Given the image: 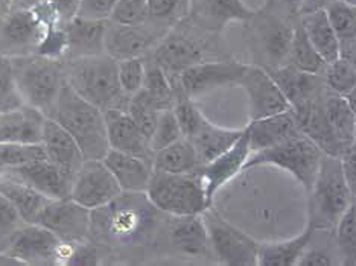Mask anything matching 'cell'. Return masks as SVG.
Segmentation results:
<instances>
[{
    "label": "cell",
    "mask_w": 356,
    "mask_h": 266,
    "mask_svg": "<svg viewBox=\"0 0 356 266\" xmlns=\"http://www.w3.org/2000/svg\"><path fill=\"white\" fill-rule=\"evenodd\" d=\"M250 154H252V151H250L248 134L244 128V133L233 147L198 169L197 174L206 190V197L210 204L213 203L215 195L225 184L232 181L239 172L244 171Z\"/></svg>",
    "instance_id": "ac0fdd59"
},
{
    "label": "cell",
    "mask_w": 356,
    "mask_h": 266,
    "mask_svg": "<svg viewBox=\"0 0 356 266\" xmlns=\"http://www.w3.org/2000/svg\"><path fill=\"white\" fill-rule=\"evenodd\" d=\"M66 83L81 98L102 111L127 110L131 98L120 85L118 60L107 53L66 61Z\"/></svg>",
    "instance_id": "277c9868"
},
{
    "label": "cell",
    "mask_w": 356,
    "mask_h": 266,
    "mask_svg": "<svg viewBox=\"0 0 356 266\" xmlns=\"http://www.w3.org/2000/svg\"><path fill=\"white\" fill-rule=\"evenodd\" d=\"M216 37V34L200 29L184 19L166 32L147 58L157 63L177 88L178 78L183 70L193 64L207 61V55L215 49Z\"/></svg>",
    "instance_id": "8992f818"
},
{
    "label": "cell",
    "mask_w": 356,
    "mask_h": 266,
    "mask_svg": "<svg viewBox=\"0 0 356 266\" xmlns=\"http://www.w3.org/2000/svg\"><path fill=\"white\" fill-rule=\"evenodd\" d=\"M341 2H344V3H349V5H353V6H356V0H341Z\"/></svg>",
    "instance_id": "6125c7cd"
},
{
    "label": "cell",
    "mask_w": 356,
    "mask_h": 266,
    "mask_svg": "<svg viewBox=\"0 0 356 266\" xmlns=\"http://www.w3.org/2000/svg\"><path fill=\"white\" fill-rule=\"evenodd\" d=\"M46 115L28 103L0 113V142L40 143Z\"/></svg>",
    "instance_id": "d4e9b609"
},
{
    "label": "cell",
    "mask_w": 356,
    "mask_h": 266,
    "mask_svg": "<svg viewBox=\"0 0 356 266\" xmlns=\"http://www.w3.org/2000/svg\"><path fill=\"white\" fill-rule=\"evenodd\" d=\"M78 142L86 160H102L110 151L104 111L81 98L64 83L58 96L44 111Z\"/></svg>",
    "instance_id": "7a4b0ae2"
},
{
    "label": "cell",
    "mask_w": 356,
    "mask_h": 266,
    "mask_svg": "<svg viewBox=\"0 0 356 266\" xmlns=\"http://www.w3.org/2000/svg\"><path fill=\"white\" fill-rule=\"evenodd\" d=\"M49 3L52 5L56 15H58V20L63 26L79 15L81 0H49Z\"/></svg>",
    "instance_id": "816d5d0a"
},
{
    "label": "cell",
    "mask_w": 356,
    "mask_h": 266,
    "mask_svg": "<svg viewBox=\"0 0 356 266\" xmlns=\"http://www.w3.org/2000/svg\"><path fill=\"white\" fill-rule=\"evenodd\" d=\"M250 142V151L257 152L271 148L294 134L300 133L293 108L264 119L250 120L245 126Z\"/></svg>",
    "instance_id": "4316f807"
},
{
    "label": "cell",
    "mask_w": 356,
    "mask_h": 266,
    "mask_svg": "<svg viewBox=\"0 0 356 266\" xmlns=\"http://www.w3.org/2000/svg\"><path fill=\"white\" fill-rule=\"evenodd\" d=\"M157 213L145 192H122L107 206L92 210L90 240L111 254L120 247L140 244L154 233Z\"/></svg>",
    "instance_id": "6da1fadb"
},
{
    "label": "cell",
    "mask_w": 356,
    "mask_h": 266,
    "mask_svg": "<svg viewBox=\"0 0 356 266\" xmlns=\"http://www.w3.org/2000/svg\"><path fill=\"white\" fill-rule=\"evenodd\" d=\"M337 245L344 265H356V203L350 204L335 227Z\"/></svg>",
    "instance_id": "60d3db41"
},
{
    "label": "cell",
    "mask_w": 356,
    "mask_h": 266,
    "mask_svg": "<svg viewBox=\"0 0 356 266\" xmlns=\"http://www.w3.org/2000/svg\"><path fill=\"white\" fill-rule=\"evenodd\" d=\"M183 139V133L180 124L175 117V113L172 108L163 110L160 113L157 125L154 128V131L149 137V143H151V149L154 152H157L160 149H163L169 144H172Z\"/></svg>",
    "instance_id": "ee69618b"
},
{
    "label": "cell",
    "mask_w": 356,
    "mask_h": 266,
    "mask_svg": "<svg viewBox=\"0 0 356 266\" xmlns=\"http://www.w3.org/2000/svg\"><path fill=\"white\" fill-rule=\"evenodd\" d=\"M102 161L119 183L122 192H147L154 172L152 161L110 149Z\"/></svg>",
    "instance_id": "484cf974"
},
{
    "label": "cell",
    "mask_w": 356,
    "mask_h": 266,
    "mask_svg": "<svg viewBox=\"0 0 356 266\" xmlns=\"http://www.w3.org/2000/svg\"><path fill=\"white\" fill-rule=\"evenodd\" d=\"M268 72L291 103V108L302 106L303 102L311 99L312 96L320 93L326 87L323 75L306 74V72L293 67L291 64Z\"/></svg>",
    "instance_id": "f1b7e54d"
},
{
    "label": "cell",
    "mask_w": 356,
    "mask_h": 266,
    "mask_svg": "<svg viewBox=\"0 0 356 266\" xmlns=\"http://www.w3.org/2000/svg\"><path fill=\"white\" fill-rule=\"evenodd\" d=\"M10 58L23 101L44 113L66 83V61L38 53Z\"/></svg>",
    "instance_id": "52a82bcc"
},
{
    "label": "cell",
    "mask_w": 356,
    "mask_h": 266,
    "mask_svg": "<svg viewBox=\"0 0 356 266\" xmlns=\"http://www.w3.org/2000/svg\"><path fill=\"white\" fill-rule=\"evenodd\" d=\"M118 70H119V81L122 85V90L128 94L133 96L143 88L145 81V72H147V63H145V56L140 58H128L118 61Z\"/></svg>",
    "instance_id": "f6af8a7d"
},
{
    "label": "cell",
    "mask_w": 356,
    "mask_h": 266,
    "mask_svg": "<svg viewBox=\"0 0 356 266\" xmlns=\"http://www.w3.org/2000/svg\"><path fill=\"white\" fill-rule=\"evenodd\" d=\"M145 193L151 204L168 216L201 215L212 206L197 172L169 174L154 171Z\"/></svg>",
    "instance_id": "ba28073f"
},
{
    "label": "cell",
    "mask_w": 356,
    "mask_h": 266,
    "mask_svg": "<svg viewBox=\"0 0 356 266\" xmlns=\"http://www.w3.org/2000/svg\"><path fill=\"white\" fill-rule=\"evenodd\" d=\"M25 106L11 66V58L0 53V113Z\"/></svg>",
    "instance_id": "7bdbcfd3"
},
{
    "label": "cell",
    "mask_w": 356,
    "mask_h": 266,
    "mask_svg": "<svg viewBox=\"0 0 356 266\" xmlns=\"http://www.w3.org/2000/svg\"><path fill=\"white\" fill-rule=\"evenodd\" d=\"M0 193L11 201L25 224H37L40 215L51 201V198L32 189L28 184L5 175H0Z\"/></svg>",
    "instance_id": "1f68e13d"
},
{
    "label": "cell",
    "mask_w": 356,
    "mask_h": 266,
    "mask_svg": "<svg viewBox=\"0 0 356 266\" xmlns=\"http://www.w3.org/2000/svg\"><path fill=\"white\" fill-rule=\"evenodd\" d=\"M332 263H334V260L330 259V256L325 249L307 247L297 266H330Z\"/></svg>",
    "instance_id": "db71d44e"
},
{
    "label": "cell",
    "mask_w": 356,
    "mask_h": 266,
    "mask_svg": "<svg viewBox=\"0 0 356 266\" xmlns=\"http://www.w3.org/2000/svg\"><path fill=\"white\" fill-rule=\"evenodd\" d=\"M254 11L242 0H191L188 19L192 25L220 35L232 22H248Z\"/></svg>",
    "instance_id": "ffe728a7"
},
{
    "label": "cell",
    "mask_w": 356,
    "mask_h": 266,
    "mask_svg": "<svg viewBox=\"0 0 356 266\" xmlns=\"http://www.w3.org/2000/svg\"><path fill=\"white\" fill-rule=\"evenodd\" d=\"M315 228L307 224L300 236L277 244H265L259 247V265L261 266H296L300 257L311 245Z\"/></svg>",
    "instance_id": "836d02e7"
},
{
    "label": "cell",
    "mask_w": 356,
    "mask_h": 266,
    "mask_svg": "<svg viewBox=\"0 0 356 266\" xmlns=\"http://www.w3.org/2000/svg\"><path fill=\"white\" fill-rule=\"evenodd\" d=\"M23 225H25V222H23L19 212L11 204V201L3 193H0V245H3L2 251L10 239L15 235V231L20 230Z\"/></svg>",
    "instance_id": "681fc988"
},
{
    "label": "cell",
    "mask_w": 356,
    "mask_h": 266,
    "mask_svg": "<svg viewBox=\"0 0 356 266\" xmlns=\"http://www.w3.org/2000/svg\"><path fill=\"white\" fill-rule=\"evenodd\" d=\"M326 13L337 32L341 49L356 43V6L344 3L341 0H332Z\"/></svg>",
    "instance_id": "f35d334b"
},
{
    "label": "cell",
    "mask_w": 356,
    "mask_h": 266,
    "mask_svg": "<svg viewBox=\"0 0 356 266\" xmlns=\"http://www.w3.org/2000/svg\"><path fill=\"white\" fill-rule=\"evenodd\" d=\"M166 32V29H161L149 22L142 25H120L108 20L107 34H105V53L118 61L147 56Z\"/></svg>",
    "instance_id": "9a60e30c"
},
{
    "label": "cell",
    "mask_w": 356,
    "mask_h": 266,
    "mask_svg": "<svg viewBox=\"0 0 356 266\" xmlns=\"http://www.w3.org/2000/svg\"><path fill=\"white\" fill-rule=\"evenodd\" d=\"M108 20L86 19L76 15L74 20L64 25L67 34L66 61L87 58L105 53V34Z\"/></svg>",
    "instance_id": "603a6c76"
},
{
    "label": "cell",
    "mask_w": 356,
    "mask_h": 266,
    "mask_svg": "<svg viewBox=\"0 0 356 266\" xmlns=\"http://www.w3.org/2000/svg\"><path fill=\"white\" fill-rule=\"evenodd\" d=\"M47 2V0H13L11 10H34L35 6Z\"/></svg>",
    "instance_id": "9f6ffc18"
},
{
    "label": "cell",
    "mask_w": 356,
    "mask_h": 266,
    "mask_svg": "<svg viewBox=\"0 0 356 266\" xmlns=\"http://www.w3.org/2000/svg\"><path fill=\"white\" fill-rule=\"evenodd\" d=\"M122 189L102 160H86L74 175L70 198L88 210H96L118 198Z\"/></svg>",
    "instance_id": "7c38bea8"
},
{
    "label": "cell",
    "mask_w": 356,
    "mask_h": 266,
    "mask_svg": "<svg viewBox=\"0 0 356 266\" xmlns=\"http://www.w3.org/2000/svg\"><path fill=\"white\" fill-rule=\"evenodd\" d=\"M288 64L298 70L306 72V74L314 75H323V72H325L327 66V63L323 60V56L312 46L309 38H307L300 20H298L296 26Z\"/></svg>",
    "instance_id": "e575fe53"
},
{
    "label": "cell",
    "mask_w": 356,
    "mask_h": 266,
    "mask_svg": "<svg viewBox=\"0 0 356 266\" xmlns=\"http://www.w3.org/2000/svg\"><path fill=\"white\" fill-rule=\"evenodd\" d=\"M330 2L332 0H303L302 8H300V15L312 13V11H318V10H326Z\"/></svg>",
    "instance_id": "11a10c76"
},
{
    "label": "cell",
    "mask_w": 356,
    "mask_h": 266,
    "mask_svg": "<svg viewBox=\"0 0 356 266\" xmlns=\"http://www.w3.org/2000/svg\"><path fill=\"white\" fill-rule=\"evenodd\" d=\"M161 111L163 108L159 106V102L143 88L129 98L127 106L128 115L148 137H151L154 128H156Z\"/></svg>",
    "instance_id": "74e56055"
},
{
    "label": "cell",
    "mask_w": 356,
    "mask_h": 266,
    "mask_svg": "<svg viewBox=\"0 0 356 266\" xmlns=\"http://www.w3.org/2000/svg\"><path fill=\"white\" fill-rule=\"evenodd\" d=\"M168 236L171 245L184 256L204 257L213 253L203 213L171 216L168 224Z\"/></svg>",
    "instance_id": "cb8c5ba5"
},
{
    "label": "cell",
    "mask_w": 356,
    "mask_h": 266,
    "mask_svg": "<svg viewBox=\"0 0 356 266\" xmlns=\"http://www.w3.org/2000/svg\"><path fill=\"white\" fill-rule=\"evenodd\" d=\"M238 85L247 93L250 120L264 119L291 110V103L276 81L268 70L261 66H248Z\"/></svg>",
    "instance_id": "e0dca14e"
},
{
    "label": "cell",
    "mask_w": 356,
    "mask_h": 266,
    "mask_svg": "<svg viewBox=\"0 0 356 266\" xmlns=\"http://www.w3.org/2000/svg\"><path fill=\"white\" fill-rule=\"evenodd\" d=\"M44 158L42 143L0 142V172Z\"/></svg>",
    "instance_id": "ab89813d"
},
{
    "label": "cell",
    "mask_w": 356,
    "mask_h": 266,
    "mask_svg": "<svg viewBox=\"0 0 356 266\" xmlns=\"http://www.w3.org/2000/svg\"><path fill=\"white\" fill-rule=\"evenodd\" d=\"M0 175L25 183L51 199L70 198L74 176L63 172L58 166H55L47 158L8 169L5 172H0Z\"/></svg>",
    "instance_id": "d6986e66"
},
{
    "label": "cell",
    "mask_w": 356,
    "mask_h": 266,
    "mask_svg": "<svg viewBox=\"0 0 356 266\" xmlns=\"http://www.w3.org/2000/svg\"><path fill=\"white\" fill-rule=\"evenodd\" d=\"M339 158H341L346 181L349 184L352 195L356 198V142L349 149H346Z\"/></svg>",
    "instance_id": "f5cc1de1"
},
{
    "label": "cell",
    "mask_w": 356,
    "mask_h": 266,
    "mask_svg": "<svg viewBox=\"0 0 356 266\" xmlns=\"http://www.w3.org/2000/svg\"><path fill=\"white\" fill-rule=\"evenodd\" d=\"M145 63H147V72H145L143 90L149 93L163 110L172 108L177 88L171 78L168 76L166 72L157 63L151 61L147 56H145Z\"/></svg>",
    "instance_id": "d590c367"
},
{
    "label": "cell",
    "mask_w": 356,
    "mask_h": 266,
    "mask_svg": "<svg viewBox=\"0 0 356 266\" xmlns=\"http://www.w3.org/2000/svg\"><path fill=\"white\" fill-rule=\"evenodd\" d=\"M40 143L44 149L46 158L70 176H74L86 161L83 151L74 135H70L60 124L49 117H46L43 124Z\"/></svg>",
    "instance_id": "7402d4cb"
},
{
    "label": "cell",
    "mask_w": 356,
    "mask_h": 266,
    "mask_svg": "<svg viewBox=\"0 0 356 266\" xmlns=\"http://www.w3.org/2000/svg\"><path fill=\"white\" fill-rule=\"evenodd\" d=\"M341 56H343V58H346L347 61H350L353 64V67L356 69V43L341 49Z\"/></svg>",
    "instance_id": "6f0895ef"
},
{
    "label": "cell",
    "mask_w": 356,
    "mask_h": 266,
    "mask_svg": "<svg viewBox=\"0 0 356 266\" xmlns=\"http://www.w3.org/2000/svg\"><path fill=\"white\" fill-rule=\"evenodd\" d=\"M242 133H244V128L242 130H229V128L212 124L207 117H204L188 140H191L193 148L197 149L201 163L206 165L233 147Z\"/></svg>",
    "instance_id": "f546056e"
},
{
    "label": "cell",
    "mask_w": 356,
    "mask_h": 266,
    "mask_svg": "<svg viewBox=\"0 0 356 266\" xmlns=\"http://www.w3.org/2000/svg\"><path fill=\"white\" fill-rule=\"evenodd\" d=\"M203 166L197 149L188 139H180L169 147L154 152V171L169 174H193Z\"/></svg>",
    "instance_id": "d6a6232c"
},
{
    "label": "cell",
    "mask_w": 356,
    "mask_h": 266,
    "mask_svg": "<svg viewBox=\"0 0 356 266\" xmlns=\"http://www.w3.org/2000/svg\"><path fill=\"white\" fill-rule=\"evenodd\" d=\"M323 78L330 92L346 96L356 85V69L343 56L330 63L323 72Z\"/></svg>",
    "instance_id": "b9f144b4"
},
{
    "label": "cell",
    "mask_w": 356,
    "mask_h": 266,
    "mask_svg": "<svg viewBox=\"0 0 356 266\" xmlns=\"http://www.w3.org/2000/svg\"><path fill=\"white\" fill-rule=\"evenodd\" d=\"M110 22L120 25H142L148 22L147 0H118L110 14Z\"/></svg>",
    "instance_id": "bcb514c9"
},
{
    "label": "cell",
    "mask_w": 356,
    "mask_h": 266,
    "mask_svg": "<svg viewBox=\"0 0 356 266\" xmlns=\"http://www.w3.org/2000/svg\"><path fill=\"white\" fill-rule=\"evenodd\" d=\"M309 197V222L317 231H329L337 227L339 217L355 201L346 181L341 158L325 154L321 160L317 178Z\"/></svg>",
    "instance_id": "5b68a950"
},
{
    "label": "cell",
    "mask_w": 356,
    "mask_h": 266,
    "mask_svg": "<svg viewBox=\"0 0 356 266\" xmlns=\"http://www.w3.org/2000/svg\"><path fill=\"white\" fill-rule=\"evenodd\" d=\"M13 0H0V19L11 11Z\"/></svg>",
    "instance_id": "94428289"
},
{
    "label": "cell",
    "mask_w": 356,
    "mask_h": 266,
    "mask_svg": "<svg viewBox=\"0 0 356 266\" xmlns=\"http://www.w3.org/2000/svg\"><path fill=\"white\" fill-rule=\"evenodd\" d=\"M248 69V64L239 61L207 60L188 67L178 78L177 90H181L186 96L195 99L216 90L220 87L239 84Z\"/></svg>",
    "instance_id": "4fadbf2b"
},
{
    "label": "cell",
    "mask_w": 356,
    "mask_h": 266,
    "mask_svg": "<svg viewBox=\"0 0 356 266\" xmlns=\"http://www.w3.org/2000/svg\"><path fill=\"white\" fill-rule=\"evenodd\" d=\"M280 2H282L283 5H286V6L289 8V10H293L294 13L300 14V8H302L303 0H280Z\"/></svg>",
    "instance_id": "91938a15"
},
{
    "label": "cell",
    "mask_w": 356,
    "mask_h": 266,
    "mask_svg": "<svg viewBox=\"0 0 356 266\" xmlns=\"http://www.w3.org/2000/svg\"><path fill=\"white\" fill-rule=\"evenodd\" d=\"M203 219L209 231L210 245L215 257L227 266H257L259 245L247 233L241 231L212 210L210 206L203 212Z\"/></svg>",
    "instance_id": "8fae6325"
},
{
    "label": "cell",
    "mask_w": 356,
    "mask_h": 266,
    "mask_svg": "<svg viewBox=\"0 0 356 266\" xmlns=\"http://www.w3.org/2000/svg\"><path fill=\"white\" fill-rule=\"evenodd\" d=\"M300 14L289 10L280 0H268L261 11L245 22L250 26V40L262 63L257 66L274 70L289 63L294 32Z\"/></svg>",
    "instance_id": "3957f363"
},
{
    "label": "cell",
    "mask_w": 356,
    "mask_h": 266,
    "mask_svg": "<svg viewBox=\"0 0 356 266\" xmlns=\"http://www.w3.org/2000/svg\"><path fill=\"white\" fill-rule=\"evenodd\" d=\"M300 23L309 42L327 64L337 61L341 56V44L326 10L300 15Z\"/></svg>",
    "instance_id": "4dcf8cb0"
},
{
    "label": "cell",
    "mask_w": 356,
    "mask_h": 266,
    "mask_svg": "<svg viewBox=\"0 0 356 266\" xmlns=\"http://www.w3.org/2000/svg\"><path fill=\"white\" fill-rule=\"evenodd\" d=\"M46 28L31 10H11L0 19V53L22 56L35 53Z\"/></svg>",
    "instance_id": "2e32d148"
},
{
    "label": "cell",
    "mask_w": 356,
    "mask_h": 266,
    "mask_svg": "<svg viewBox=\"0 0 356 266\" xmlns=\"http://www.w3.org/2000/svg\"><path fill=\"white\" fill-rule=\"evenodd\" d=\"M72 248L43 225L25 224L0 254L25 265H66Z\"/></svg>",
    "instance_id": "30bf717a"
},
{
    "label": "cell",
    "mask_w": 356,
    "mask_h": 266,
    "mask_svg": "<svg viewBox=\"0 0 356 266\" xmlns=\"http://www.w3.org/2000/svg\"><path fill=\"white\" fill-rule=\"evenodd\" d=\"M111 253L108 249L98 245L93 240H84L81 244L74 245L70 251L69 259L66 265H75V266H96L102 265L105 257H108Z\"/></svg>",
    "instance_id": "c3c4849f"
},
{
    "label": "cell",
    "mask_w": 356,
    "mask_h": 266,
    "mask_svg": "<svg viewBox=\"0 0 356 266\" xmlns=\"http://www.w3.org/2000/svg\"><path fill=\"white\" fill-rule=\"evenodd\" d=\"M355 203H356V198H355Z\"/></svg>",
    "instance_id": "be15d7a7"
},
{
    "label": "cell",
    "mask_w": 356,
    "mask_h": 266,
    "mask_svg": "<svg viewBox=\"0 0 356 266\" xmlns=\"http://www.w3.org/2000/svg\"><path fill=\"white\" fill-rule=\"evenodd\" d=\"M323 108H325L329 131L334 137L339 157L356 142V119L344 96H339L326 88L323 94Z\"/></svg>",
    "instance_id": "83f0119b"
},
{
    "label": "cell",
    "mask_w": 356,
    "mask_h": 266,
    "mask_svg": "<svg viewBox=\"0 0 356 266\" xmlns=\"http://www.w3.org/2000/svg\"><path fill=\"white\" fill-rule=\"evenodd\" d=\"M323 157H325V152L300 131L271 148L252 152L244 171L265 165L282 167L293 174L307 193L317 178Z\"/></svg>",
    "instance_id": "9c48e42d"
},
{
    "label": "cell",
    "mask_w": 356,
    "mask_h": 266,
    "mask_svg": "<svg viewBox=\"0 0 356 266\" xmlns=\"http://www.w3.org/2000/svg\"><path fill=\"white\" fill-rule=\"evenodd\" d=\"M104 117L107 125L110 149L152 161L154 151L151 149L149 137L140 130V126L134 122L127 110L111 108L104 111Z\"/></svg>",
    "instance_id": "44dd1931"
},
{
    "label": "cell",
    "mask_w": 356,
    "mask_h": 266,
    "mask_svg": "<svg viewBox=\"0 0 356 266\" xmlns=\"http://www.w3.org/2000/svg\"><path fill=\"white\" fill-rule=\"evenodd\" d=\"M35 53L47 56V58L66 61L67 34H66V29H64V26L56 25V26L47 28L42 43H40Z\"/></svg>",
    "instance_id": "7dc6e473"
},
{
    "label": "cell",
    "mask_w": 356,
    "mask_h": 266,
    "mask_svg": "<svg viewBox=\"0 0 356 266\" xmlns=\"http://www.w3.org/2000/svg\"><path fill=\"white\" fill-rule=\"evenodd\" d=\"M346 101H347V103H349V107H350V110L353 111V115H355V119H356V85L352 88V90L347 93L346 96Z\"/></svg>",
    "instance_id": "680465c9"
},
{
    "label": "cell",
    "mask_w": 356,
    "mask_h": 266,
    "mask_svg": "<svg viewBox=\"0 0 356 266\" xmlns=\"http://www.w3.org/2000/svg\"><path fill=\"white\" fill-rule=\"evenodd\" d=\"M148 22L169 31L189 15L191 0H147Z\"/></svg>",
    "instance_id": "8d00e7d4"
},
{
    "label": "cell",
    "mask_w": 356,
    "mask_h": 266,
    "mask_svg": "<svg viewBox=\"0 0 356 266\" xmlns=\"http://www.w3.org/2000/svg\"><path fill=\"white\" fill-rule=\"evenodd\" d=\"M37 224L43 225L66 244L76 245L90 239L92 210L72 198L51 199Z\"/></svg>",
    "instance_id": "5bb4252c"
},
{
    "label": "cell",
    "mask_w": 356,
    "mask_h": 266,
    "mask_svg": "<svg viewBox=\"0 0 356 266\" xmlns=\"http://www.w3.org/2000/svg\"><path fill=\"white\" fill-rule=\"evenodd\" d=\"M118 0H81L79 15L86 19L108 20Z\"/></svg>",
    "instance_id": "f907efd6"
}]
</instances>
